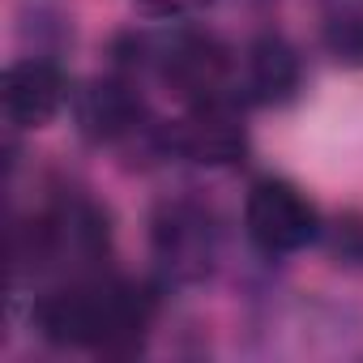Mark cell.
<instances>
[{"instance_id": "6da1fadb", "label": "cell", "mask_w": 363, "mask_h": 363, "mask_svg": "<svg viewBox=\"0 0 363 363\" xmlns=\"http://www.w3.org/2000/svg\"><path fill=\"white\" fill-rule=\"evenodd\" d=\"M154 316V299L128 282H73L35 308V325L56 346L133 350Z\"/></svg>"}, {"instance_id": "7a4b0ae2", "label": "cell", "mask_w": 363, "mask_h": 363, "mask_svg": "<svg viewBox=\"0 0 363 363\" xmlns=\"http://www.w3.org/2000/svg\"><path fill=\"white\" fill-rule=\"evenodd\" d=\"M244 227L261 252H295L316 235V206L286 179H257L244 206Z\"/></svg>"}, {"instance_id": "3957f363", "label": "cell", "mask_w": 363, "mask_h": 363, "mask_svg": "<svg viewBox=\"0 0 363 363\" xmlns=\"http://www.w3.org/2000/svg\"><path fill=\"white\" fill-rule=\"evenodd\" d=\"M227 48L214 35H179L162 56V82L193 107L218 103V90L227 82Z\"/></svg>"}, {"instance_id": "277c9868", "label": "cell", "mask_w": 363, "mask_h": 363, "mask_svg": "<svg viewBox=\"0 0 363 363\" xmlns=\"http://www.w3.org/2000/svg\"><path fill=\"white\" fill-rule=\"evenodd\" d=\"M65 107V73L52 60H22L5 73V116L18 128H43Z\"/></svg>"}, {"instance_id": "5b68a950", "label": "cell", "mask_w": 363, "mask_h": 363, "mask_svg": "<svg viewBox=\"0 0 363 363\" xmlns=\"http://www.w3.org/2000/svg\"><path fill=\"white\" fill-rule=\"evenodd\" d=\"M175 145L184 150L193 162L223 167V162H235L244 154V128L235 124V116L223 103H201L184 124H179Z\"/></svg>"}, {"instance_id": "8992f818", "label": "cell", "mask_w": 363, "mask_h": 363, "mask_svg": "<svg viewBox=\"0 0 363 363\" xmlns=\"http://www.w3.org/2000/svg\"><path fill=\"white\" fill-rule=\"evenodd\" d=\"M141 116V99L120 86V82H90L77 94V124L94 141H116L124 137Z\"/></svg>"}, {"instance_id": "52a82bcc", "label": "cell", "mask_w": 363, "mask_h": 363, "mask_svg": "<svg viewBox=\"0 0 363 363\" xmlns=\"http://www.w3.org/2000/svg\"><path fill=\"white\" fill-rule=\"evenodd\" d=\"M248 86L261 103H286L299 90V56L278 35H265L248 52Z\"/></svg>"}]
</instances>
